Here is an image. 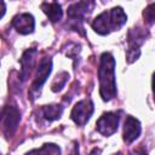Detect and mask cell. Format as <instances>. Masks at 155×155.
I'll list each match as a JSON object with an SVG mask.
<instances>
[{
	"instance_id": "3",
	"label": "cell",
	"mask_w": 155,
	"mask_h": 155,
	"mask_svg": "<svg viewBox=\"0 0 155 155\" xmlns=\"http://www.w3.org/2000/svg\"><path fill=\"white\" fill-rule=\"evenodd\" d=\"M21 119L19 110L16 107H5L0 114V126L5 136L11 137L17 130L18 122Z\"/></svg>"
},
{
	"instance_id": "12",
	"label": "cell",
	"mask_w": 155,
	"mask_h": 155,
	"mask_svg": "<svg viewBox=\"0 0 155 155\" xmlns=\"http://www.w3.org/2000/svg\"><path fill=\"white\" fill-rule=\"evenodd\" d=\"M68 80V74L67 73H61L56 76V79L53 80L52 82V91L53 92H57L59 90H62V87L64 86V84L67 82Z\"/></svg>"
},
{
	"instance_id": "1",
	"label": "cell",
	"mask_w": 155,
	"mask_h": 155,
	"mask_svg": "<svg viewBox=\"0 0 155 155\" xmlns=\"http://www.w3.org/2000/svg\"><path fill=\"white\" fill-rule=\"evenodd\" d=\"M99 76V93L103 101H110L116 96L115 85V59L114 57L104 52L101 56V64L98 69Z\"/></svg>"
},
{
	"instance_id": "5",
	"label": "cell",
	"mask_w": 155,
	"mask_h": 155,
	"mask_svg": "<svg viewBox=\"0 0 155 155\" xmlns=\"http://www.w3.org/2000/svg\"><path fill=\"white\" fill-rule=\"evenodd\" d=\"M119 125V115L116 113H105L96 122L97 131L103 136H111L116 132Z\"/></svg>"
},
{
	"instance_id": "9",
	"label": "cell",
	"mask_w": 155,
	"mask_h": 155,
	"mask_svg": "<svg viewBox=\"0 0 155 155\" xmlns=\"http://www.w3.org/2000/svg\"><path fill=\"white\" fill-rule=\"evenodd\" d=\"M35 56H36V50L35 48H29L23 53L22 58L19 59L21 65H22L21 79L23 81L27 80L30 75V71H31V69L34 67V63H35Z\"/></svg>"
},
{
	"instance_id": "4",
	"label": "cell",
	"mask_w": 155,
	"mask_h": 155,
	"mask_svg": "<svg viewBox=\"0 0 155 155\" xmlns=\"http://www.w3.org/2000/svg\"><path fill=\"white\" fill-rule=\"evenodd\" d=\"M92 113H93L92 102L90 99H84V101H80L75 104V107L71 110L70 116L76 125L84 126L88 121V119L91 117Z\"/></svg>"
},
{
	"instance_id": "8",
	"label": "cell",
	"mask_w": 155,
	"mask_h": 155,
	"mask_svg": "<svg viewBox=\"0 0 155 155\" xmlns=\"http://www.w3.org/2000/svg\"><path fill=\"white\" fill-rule=\"evenodd\" d=\"M140 124L133 116H127L124 125V140L126 143H132L140 134Z\"/></svg>"
},
{
	"instance_id": "14",
	"label": "cell",
	"mask_w": 155,
	"mask_h": 155,
	"mask_svg": "<svg viewBox=\"0 0 155 155\" xmlns=\"http://www.w3.org/2000/svg\"><path fill=\"white\" fill-rule=\"evenodd\" d=\"M153 5H150L147 10H145V12H144V17H145V19H147V22H149L150 24L153 23V19H154V10H153Z\"/></svg>"
},
{
	"instance_id": "13",
	"label": "cell",
	"mask_w": 155,
	"mask_h": 155,
	"mask_svg": "<svg viewBox=\"0 0 155 155\" xmlns=\"http://www.w3.org/2000/svg\"><path fill=\"white\" fill-rule=\"evenodd\" d=\"M61 150L57 145L54 144H45L42 149H38V150H31L30 153H52V154H58Z\"/></svg>"
},
{
	"instance_id": "10",
	"label": "cell",
	"mask_w": 155,
	"mask_h": 155,
	"mask_svg": "<svg viewBox=\"0 0 155 155\" xmlns=\"http://www.w3.org/2000/svg\"><path fill=\"white\" fill-rule=\"evenodd\" d=\"M42 11L46 13V16L48 17V19L51 22H57L62 18V7L57 2H50V4H42L41 5Z\"/></svg>"
},
{
	"instance_id": "2",
	"label": "cell",
	"mask_w": 155,
	"mask_h": 155,
	"mask_svg": "<svg viewBox=\"0 0 155 155\" xmlns=\"http://www.w3.org/2000/svg\"><path fill=\"white\" fill-rule=\"evenodd\" d=\"M127 16L121 7H114L110 11H104L94 18L92 28L98 34L105 35L113 30L120 29L126 23Z\"/></svg>"
},
{
	"instance_id": "11",
	"label": "cell",
	"mask_w": 155,
	"mask_h": 155,
	"mask_svg": "<svg viewBox=\"0 0 155 155\" xmlns=\"http://www.w3.org/2000/svg\"><path fill=\"white\" fill-rule=\"evenodd\" d=\"M63 111V107L58 105V104H53V105H45L42 108V115L46 120L48 121H53L56 119H59Z\"/></svg>"
},
{
	"instance_id": "15",
	"label": "cell",
	"mask_w": 155,
	"mask_h": 155,
	"mask_svg": "<svg viewBox=\"0 0 155 155\" xmlns=\"http://www.w3.org/2000/svg\"><path fill=\"white\" fill-rule=\"evenodd\" d=\"M5 10H6L5 2H4V0H0V18L4 16V13H5Z\"/></svg>"
},
{
	"instance_id": "7",
	"label": "cell",
	"mask_w": 155,
	"mask_h": 155,
	"mask_svg": "<svg viewBox=\"0 0 155 155\" xmlns=\"http://www.w3.org/2000/svg\"><path fill=\"white\" fill-rule=\"evenodd\" d=\"M11 23L19 34H29L34 30L35 27L34 17L30 13H19L15 16Z\"/></svg>"
},
{
	"instance_id": "6",
	"label": "cell",
	"mask_w": 155,
	"mask_h": 155,
	"mask_svg": "<svg viewBox=\"0 0 155 155\" xmlns=\"http://www.w3.org/2000/svg\"><path fill=\"white\" fill-rule=\"evenodd\" d=\"M51 70H52V61H51V58H48V57L42 58L40 64H39L35 80H34L33 86H31V92H36V91H39L41 88V86L44 85V82L48 78Z\"/></svg>"
}]
</instances>
